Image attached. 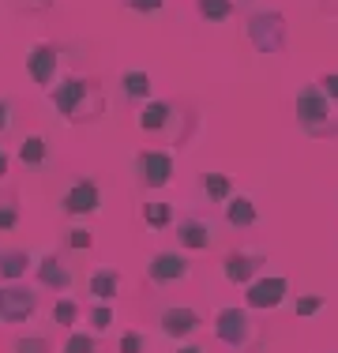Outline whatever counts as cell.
<instances>
[{"mask_svg": "<svg viewBox=\"0 0 338 353\" xmlns=\"http://www.w3.org/2000/svg\"><path fill=\"white\" fill-rule=\"evenodd\" d=\"M49 94V105H53V113L61 117L64 124H72V128H83V124H95L101 121V113H106V94H101L98 79L95 75H64L57 87L46 90Z\"/></svg>", "mask_w": 338, "mask_h": 353, "instance_id": "cell-1", "label": "cell"}, {"mask_svg": "<svg viewBox=\"0 0 338 353\" xmlns=\"http://www.w3.org/2000/svg\"><path fill=\"white\" fill-rule=\"evenodd\" d=\"M293 109H297V128L308 139H335L338 136V102L327 98L316 83L297 90Z\"/></svg>", "mask_w": 338, "mask_h": 353, "instance_id": "cell-2", "label": "cell"}, {"mask_svg": "<svg viewBox=\"0 0 338 353\" xmlns=\"http://www.w3.org/2000/svg\"><path fill=\"white\" fill-rule=\"evenodd\" d=\"M215 334L222 346H230L237 353H252L259 350V323L252 319L248 308L241 305H226L215 312Z\"/></svg>", "mask_w": 338, "mask_h": 353, "instance_id": "cell-3", "label": "cell"}, {"mask_svg": "<svg viewBox=\"0 0 338 353\" xmlns=\"http://www.w3.org/2000/svg\"><path fill=\"white\" fill-rule=\"evenodd\" d=\"M139 128L147 136H169L181 143L184 132H188V113H184L177 102H166V98H150V102L139 105Z\"/></svg>", "mask_w": 338, "mask_h": 353, "instance_id": "cell-4", "label": "cell"}, {"mask_svg": "<svg viewBox=\"0 0 338 353\" xmlns=\"http://www.w3.org/2000/svg\"><path fill=\"white\" fill-rule=\"evenodd\" d=\"M244 34H248L252 49L264 57H275L286 49V19L282 12H252L244 19Z\"/></svg>", "mask_w": 338, "mask_h": 353, "instance_id": "cell-5", "label": "cell"}, {"mask_svg": "<svg viewBox=\"0 0 338 353\" xmlns=\"http://www.w3.org/2000/svg\"><path fill=\"white\" fill-rule=\"evenodd\" d=\"M132 173H135V184H139V188L158 192V188H166V184L173 181L177 162H173V154H169V150L147 147V150H139V154L132 158Z\"/></svg>", "mask_w": 338, "mask_h": 353, "instance_id": "cell-6", "label": "cell"}, {"mask_svg": "<svg viewBox=\"0 0 338 353\" xmlns=\"http://www.w3.org/2000/svg\"><path fill=\"white\" fill-rule=\"evenodd\" d=\"M61 64H64V49L57 41H34L23 57V68H27L30 83L41 90L57 87V75H61Z\"/></svg>", "mask_w": 338, "mask_h": 353, "instance_id": "cell-7", "label": "cell"}, {"mask_svg": "<svg viewBox=\"0 0 338 353\" xmlns=\"http://www.w3.org/2000/svg\"><path fill=\"white\" fill-rule=\"evenodd\" d=\"M57 207L68 214V218H90L101 211V188L95 176H75L72 184L61 192V199H57Z\"/></svg>", "mask_w": 338, "mask_h": 353, "instance_id": "cell-8", "label": "cell"}, {"mask_svg": "<svg viewBox=\"0 0 338 353\" xmlns=\"http://www.w3.org/2000/svg\"><path fill=\"white\" fill-rule=\"evenodd\" d=\"M30 271H34V285H41V290H53L57 297L72 293V285H75L72 263H68L64 256H57V252H38Z\"/></svg>", "mask_w": 338, "mask_h": 353, "instance_id": "cell-9", "label": "cell"}, {"mask_svg": "<svg viewBox=\"0 0 338 353\" xmlns=\"http://www.w3.org/2000/svg\"><path fill=\"white\" fill-rule=\"evenodd\" d=\"M38 293L23 282H0V323H27L38 312Z\"/></svg>", "mask_w": 338, "mask_h": 353, "instance_id": "cell-10", "label": "cell"}, {"mask_svg": "<svg viewBox=\"0 0 338 353\" xmlns=\"http://www.w3.org/2000/svg\"><path fill=\"white\" fill-rule=\"evenodd\" d=\"M286 297H290V279H282V274H259L252 285H244V305L259 308V312L282 308Z\"/></svg>", "mask_w": 338, "mask_h": 353, "instance_id": "cell-11", "label": "cell"}, {"mask_svg": "<svg viewBox=\"0 0 338 353\" xmlns=\"http://www.w3.org/2000/svg\"><path fill=\"white\" fill-rule=\"evenodd\" d=\"M173 237L181 241V248H188V252H207V248H215L218 245V225L210 222V218H203V214H184L181 222L173 225Z\"/></svg>", "mask_w": 338, "mask_h": 353, "instance_id": "cell-12", "label": "cell"}, {"mask_svg": "<svg viewBox=\"0 0 338 353\" xmlns=\"http://www.w3.org/2000/svg\"><path fill=\"white\" fill-rule=\"evenodd\" d=\"M264 263H267V252L241 248V252H230V256L222 259V274L230 285H252L264 274Z\"/></svg>", "mask_w": 338, "mask_h": 353, "instance_id": "cell-13", "label": "cell"}, {"mask_svg": "<svg viewBox=\"0 0 338 353\" xmlns=\"http://www.w3.org/2000/svg\"><path fill=\"white\" fill-rule=\"evenodd\" d=\"M188 274H192V263L184 252H155L147 259V279L155 285H181L188 282Z\"/></svg>", "mask_w": 338, "mask_h": 353, "instance_id": "cell-14", "label": "cell"}, {"mask_svg": "<svg viewBox=\"0 0 338 353\" xmlns=\"http://www.w3.org/2000/svg\"><path fill=\"white\" fill-rule=\"evenodd\" d=\"M199 327H203V316L196 312V308H188V305H166V308H158V331H162L166 339H173V342L192 339Z\"/></svg>", "mask_w": 338, "mask_h": 353, "instance_id": "cell-15", "label": "cell"}, {"mask_svg": "<svg viewBox=\"0 0 338 353\" xmlns=\"http://www.w3.org/2000/svg\"><path fill=\"white\" fill-rule=\"evenodd\" d=\"M87 293L95 301H101V305H109V301L121 293V271H117V267H98V271H90Z\"/></svg>", "mask_w": 338, "mask_h": 353, "instance_id": "cell-16", "label": "cell"}, {"mask_svg": "<svg viewBox=\"0 0 338 353\" xmlns=\"http://www.w3.org/2000/svg\"><path fill=\"white\" fill-rule=\"evenodd\" d=\"M15 158H19V165H27V170H46V165H49V139L41 136V132L23 136Z\"/></svg>", "mask_w": 338, "mask_h": 353, "instance_id": "cell-17", "label": "cell"}, {"mask_svg": "<svg viewBox=\"0 0 338 353\" xmlns=\"http://www.w3.org/2000/svg\"><path fill=\"white\" fill-rule=\"evenodd\" d=\"M34 267V256L23 248H0V282H19Z\"/></svg>", "mask_w": 338, "mask_h": 353, "instance_id": "cell-18", "label": "cell"}, {"mask_svg": "<svg viewBox=\"0 0 338 353\" xmlns=\"http://www.w3.org/2000/svg\"><path fill=\"white\" fill-rule=\"evenodd\" d=\"M222 207H226V225H233V230H248V225L259 222V211L248 196H230V203Z\"/></svg>", "mask_w": 338, "mask_h": 353, "instance_id": "cell-19", "label": "cell"}, {"mask_svg": "<svg viewBox=\"0 0 338 353\" xmlns=\"http://www.w3.org/2000/svg\"><path fill=\"white\" fill-rule=\"evenodd\" d=\"M150 87H155V83H150V72H143V68H128L121 75V90H124V98H128V102H150Z\"/></svg>", "mask_w": 338, "mask_h": 353, "instance_id": "cell-20", "label": "cell"}, {"mask_svg": "<svg viewBox=\"0 0 338 353\" xmlns=\"http://www.w3.org/2000/svg\"><path fill=\"white\" fill-rule=\"evenodd\" d=\"M199 196L207 199V203H230L233 181L226 173H203L199 176Z\"/></svg>", "mask_w": 338, "mask_h": 353, "instance_id": "cell-21", "label": "cell"}, {"mask_svg": "<svg viewBox=\"0 0 338 353\" xmlns=\"http://www.w3.org/2000/svg\"><path fill=\"white\" fill-rule=\"evenodd\" d=\"M53 323L57 327H64V331H75V323L83 319V308H79V301H72V297H57V305H53Z\"/></svg>", "mask_w": 338, "mask_h": 353, "instance_id": "cell-22", "label": "cell"}, {"mask_svg": "<svg viewBox=\"0 0 338 353\" xmlns=\"http://www.w3.org/2000/svg\"><path fill=\"white\" fill-rule=\"evenodd\" d=\"M143 222H147L150 230H169V225H173V203H166V199L143 203Z\"/></svg>", "mask_w": 338, "mask_h": 353, "instance_id": "cell-23", "label": "cell"}, {"mask_svg": "<svg viewBox=\"0 0 338 353\" xmlns=\"http://www.w3.org/2000/svg\"><path fill=\"white\" fill-rule=\"evenodd\" d=\"M196 12L207 23H226L237 15V0H196Z\"/></svg>", "mask_w": 338, "mask_h": 353, "instance_id": "cell-24", "label": "cell"}, {"mask_svg": "<svg viewBox=\"0 0 338 353\" xmlns=\"http://www.w3.org/2000/svg\"><path fill=\"white\" fill-rule=\"evenodd\" d=\"M61 353H106V346H101V342H98L90 331H72V334L64 339Z\"/></svg>", "mask_w": 338, "mask_h": 353, "instance_id": "cell-25", "label": "cell"}, {"mask_svg": "<svg viewBox=\"0 0 338 353\" xmlns=\"http://www.w3.org/2000/svg\"><path fill=\"white\" fill-rule=\"evenodd\" d=\"M64 245L72 252H90V248H95V233H90L87 225H68V230H64Z\"/></svg>", "mask_w": 338, "mask_h": 353, "instance_id": "cell-26", "label": "cell"}, {"mask_svg": "<svg viewBox=\"0 0 338 353\" xmlns=\"http://www.w3.org/2000/svg\"><path fill=\"white\" fill-rule=\"evenodd\" d=\"M12 353H53V342L46 334H19L12 342Z\"/></svg>", "mask_w": 338, "mask_h": 353, "instance_id": "cell-27", "label": "cell"}, {"mask_svg": "<svg viewBox=\"0 0 338 353\" xmlns=\"http://www.w3.org/2000/svg\"><path fill=\"white\" fill-rule=\"evenodd\" d=\"M87 323H90V331H95V334L109 331V327H113V308L101 305V301H95V305H90V312H87Z\"/></svg>", "mask_w": 338, "mask_h": 353, "instance_id": "cell-28", "label": "cell"}, {"mask_svg": "<svg viewBox=\"0 0 338 353\" xmlns=\"http://www.w3.org/2000/svg\"><path fill=\"white\" fill-rule=\"evenodd\" d=\"M324 305H327V301L319 297V293H304V297H297V301H293V312H297L301 319H308V316L324 312Z\"/></svg>", "mask_w": 338, "mask_h": 353, "instance_id": "cell-29", "label": "cell"}, {"mask_svg": "<svg viewBox=\"0 0 338 353\" xmlns=\"http://www.w3.org/2000/svg\"><path fill=\"white\" fill-rule=\"evenodd\" d=\"M19 225V203L15 199H0V233H12Z\"/></svg>", "mask_w": 338, "mask_h": 353, "instance_id": "cell-30", "label": "cell"}, {"mask_svg": "<svg viewBox=\"0 0 338 353\" xmlns=\"http://www.w3.org/2000/svg\"><path fill=\"white\" fill-rule=\"evenodd\" d=\"M121 8H128L135 15H158L166 8V0H117Z\"/></svg>", "mask_w": 338, "mask_h": 353, "instance_id": "cell-31", "label": "cell"}, {"mask_svg": "<svg viewBox=\"0 0 338 353\" xmlns=\"http://www.w3.org/2000/svg\"><path fill=\"white\" fill-rule=\"evenodd\" d=\"M12 128H15V102L0 94V139H4Z\"/></svg>", "mask_w": 338, "mask_h": 353, "instance_id": "cell-32", "label": "cell"}, {"mask_svg": "<svg viewBox=\"0 0 338 353\" xmlns=\"http://www.w3.org/2000/svg\"><path fill=\"white\" fill-rule=\"evenodd\" d=\"M147 350V339L139 331H124L121 334V353H143Z\"/></svg>", "mask_w": 338, "mask_h": 353, "instance_id": "cell-33", "label": "cell"}, {"mask_svg": "<svg viewBox=\"0 0 338 353\" xmlns=\"http://www.w3.org/2000/svg\"><path fill=\"white\" fill-rule=\"evenodd\" d=\"M316 87L324 90L327 98H335V102H338V72H327V75H319V79H316Z\"/></svg>", "mask_w": 338, "mask_h": 353, "instance_id": "cell-34", "label": "cell"}, {"mask_svg": "<svg viewBox=\"0 0 338 353\" xmlns=\"http://www.w3.org/2000/svg\"><path fill=\"white\" fill-rule=\"evenodd\" d=\"M19 12H46V8H53V0H12Z\"/></svg>", "mask_w": 338, "mask_h": 353, "instance_id": "cell-35", "label": "cell"}, {"mask_svg": "<svg viewBox=\"0 0 338 353\" xmlns=\"http://www.w3.org/2000/svg\"><path fill=\"white\" fill-rule=\"evenodd\" d=\"M8 173H12V154L0 147V181H8Z\"/></svg>", "mask_w": 338, "mask_h": 353, "instance_id": "cell-36", "label": "cell"}, {"mask_svg": "<svg viewBox=\"0 0 338 353\" xmlns=\"http://www.w3.org/2000/svg\"><path fill=\"white\" fill-rule=\"evenodd\" d=\"M173 353H207L203 346H196V342H177V350Z\"/></svg>", "mask_w": 338, "mask_h": 353, "instance_id": "cell-37", "label": "cell"}, {"mask_svg": "<svg viewBox=\"0 0 338 353\" xmlns=\"http://www.w3.org/2000/svg\"><path fill=\"white\" fill-rule=\"evenodd\" d=\"M319 4H324L327 12H338V0H319Z\"/></svg>", "mask_w": 338, "mask_h": 353, "instance_id": "cell-38", "label": "cell"}, {"mask_svg": "<svg viewBox=\"0 0 338 353\" xmlns=\"http://www.w3.org/2000/svg\"><path fill=\"white\" fill-rule=\"evenodd\" d=\"M244 4H252V0H237V8H244Z\"/></svg>", "mask_w": 338, "mask_h": 353, "instance_id": "cell-39", "label": "cell"}]
</instances>
